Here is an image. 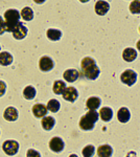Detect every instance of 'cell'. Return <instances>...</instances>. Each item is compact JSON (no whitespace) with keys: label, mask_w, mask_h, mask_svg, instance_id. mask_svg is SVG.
I'll return each instance as SVG.
<instances>
[{"label":"cell","mask_w":140,"mask_h":157,"mask_svg":"<svg viewBox=\"0 0 140 157\" xmlns=\"http://www.w3.org/2000/svg\"><path fill=\"white\" fill-rule=\"evenodd\" d=\"M94 152H95V148L92 145H88L83 149L82 153L84 157H92Z\"/></svg>","instance_id":"4316f807"},{"label":"cell","mask_w":140,"mask_h":157,"mask_svg":"<svg viewBox=\"0 0 140 157\" xmlns=\"http://www.w3.org/2000/svg\"><path fill=\"white\" fill-rule=\"evenodd\" d=\"M26 157H41V154H40L38 151L32 150V149H29V150L27 151Z\"/></svg>","instance_id":"83f0119b"},{"label":"cell","mask_w":140,"mask_h":157,"mask_svg":"<svg viewBox=\"0 0 140 157\" xmlns=\"http://www.w3.org/2000/svg\"><path fill=\"white\" fill-rule=\"evenodd\" d=\"M34 1L36 2V3H38V4H42V3H44L46 0H34Z\"/></svg>","instance_id":"4dcf8cb0"},{"label":"cell","mask_w":140,"mask_h":157,"mask_svg":"<svg viewBox=\"0 0 140 157\" xmlns=\"http://www.w3.org/2000/svg\"><path fill=\"white\" fill-rule=\"evenodd\" d=\"M47 111H48L47 107L43 105V104H36L34 107H32V113L38 118L44 117L47 114Z\"/></svg>","instance_id":"8fae6325"},{"label":"cell","mask_w":140,"mask_h":157,"mask_svg":"<svg viewBox=\"0 0 140 157\" xmlns=\"http://www.w3.org/2000/svg\"><path fill=\"white\" fill-rule=\"evenodd\" d=\"M12 33H13V37H14L16 40H22V39H24V38L26 37L27 29H26V26H25L23 23L19 22L18 25L15 27L14 30H13Z\"/></svg>","instance_id":"8992f818"},{"label":"cell","mask_w":140,"mask_h":157,"mask_svg":"<svg viewBox=\"0 0 140 157\" xmlns=\"http://www.w3.org/2000/svg\"><path fill=\"white\" fill-rule=\"evenodd\" d=\"M94 10H95V13L99 16H104L110 10V4L107 1H104V0H98L97 2L94 6Z\"/></svg>","instance_id":"ba28073f"},{"label":"cell","mask_w":140,"mask_h":157,"mask_svg":"<svg viewBox=\"0 0 140 157\" xmlns=\"http://www.w3.org/2000/svg\"><path fill=\"white\" fill-rule=\"evenodd\" d=\"M2 149L6 155H16L17 152L19 151V144L16 140H6L2 145Z\"/></svg>","instance_id":"5b68a950"},{"label":"cell","mask_w":140,"mask_h":157,"mask_svg":"<svg viewBox=\"0 0 140 157\" xmlns=\"http://www.w3.org/2000/svg\"><path fill=\"white\" fill-rule=\"evenodd\" d=\"M20 13L17 10H7L4 13V22H6V32H13L15 27L17 26L20 20Z\"/></svg>","instance_id":"3957f363"},{"label":"cell","mask_w":140,"mask_h":157,"mask_svg":"<svg viewBox=\"0 0 140 157\" xmlns=\"http://www.w3.org/2000/svg\"><path fill=\"white\" fill-rule=\"evenodd\" d=\"M130 12L134 15L140 14V0H133L130 4Z\"/></svg>","instance_id":"484cf974"},{"label":"cell","mask_w":140,"mask_h":157,"mask_svg":"<svg viewBox=\"0 0 140 157\" xmlns=\"http://www.w3.org/2000/svg\"><path fill=\"white\" fill-rule=\"evenodd\" d=\"M98 115L100 116V118L104 121H110L112 120V116H113V111L109 107H103L99 110Z\"/></svg>","instance_id":"ac0fdd59"},{"label":"cell","mask_w":140,"mask_h":157,"mask_svg":"<svg viewBox=\"0 0 140 157\" xmlns=\"http://www.w3.org/2000/svg\"><path fill=\"white\" fill-rule=\"evenodd\" d=\"M41 124H42V127L44 130L49 131L55 127V118L51 117V116H44V117L42 118Z\"/></svg>","instance_id":"d6986e66"},{"label":"cell","mask_w":140,"mask_h":157,"mask_svg":"<svg viewBox=\"0 0 140 157\" xmlns=\"http://www.w3.org/2000/svg\"><path fill=\"white\" fill-rule=\"evenodd\" d=\"M6 83H4L3 81H0V97H2V95L6 93Z\"/></svg>","instance_id":"f546056e"},{"label":"cell","mask_w":140,"mask_h":157,"mask_svg":"<svg viewBox=\"0 0 140 157\" xmlns=\"http://www.w3.org/2000/svg\"><path fill=\"white\" fill-rule=\"evenodd\" d=\"M62 94H63L64 100L67 101V102H70V103L75 102V100L78 97V92L74 87H67Z\"/></svg>","instance_id":"52a82bcc"},{"label":"cell","mask_w":140,"mask_h":157,"mask_svg":"<svg viewBox=\"0 0 140 157\" xmlns=\"http://www.w3.org/2000/svg\"><path fill=\"white\" fill-rule=\"evenodd\" d=\"M98 113L96 111L89 110L88 113L82 116L80 120V128L84 131H90L94 128V124L98 121Z\"/></svg>","instance_id":"7a4b0ae2"},{"label":"cell","mask_w":140,"mask_h":157,"mask_svg":"<svg viewBox=\"0 0 140 157\" xmlns=\"http://www.w3.org/2000/svg\"><path fill=\"white\" fill-rule=\"evenodd\" d=\"M80 77V73L76 69H67L66 71L63 73V78L66 82H69V83H72V82H75L76 80Z\"/></svg>","instance_id":"7c38bea8"},{"label":"cell","mask_w":140,"mask_h":157,"mask_svg":"<svg viewBox=\"0 0 140 157\" xmlns=\"http://www.w3.org/2000/svg\"><path fill=\"white\" fill-rule=\"evenodd\" d=\"M65 89H66V84L63 81H55V82L53 83L52 90L55 94H62Z\"/></svg>","instance_id":"7402d4cb"},{"label":"cell","mask_w":140,"mask_h":157,"mask_svg":"<svg viewBox=\"0 0 140 157\" xmlns=\"http://www.w3.org/2000/svg\"><path fill=\"white\" fill-rule=\"evenodd\" d=\"M46 107H47V110H49V111H51V112L55 113V112H58V111L60 110L61 105H60V103H59V101L50 100L49 102H48Z\"/></svg>","instance_id":"d4e9b609"},{"label":"cell","mask_w":140,"mask_h":157,"mask_svg":"<svg viewBox=\"0 0 140 157\" xmlns=\"http://www.w3.org/2000/svg\"><path fill=\"white\" fill-rule=\"evenodd\" d=\"M23 95L26 100H32L36 97V89L32 86H27L23 90Z\"/></svg>","instance_id":"cb8c5ba5"},{"label":"cell","mask_w":140,"mask_h":157,"mask_svg":"<svg viewBox=\"0 0 140 157\" xmlns=\"http://www.w3.org/2000/svg\"><path fill=\"white\" fill-rule=\"evenodd\" d=\"M47 38L51 41H58V40L61 39L62 37V32L59 29H49L46 33Z\"/></svg>","instance_id":"44dd1931"},{"label":"cell","mask_w":140,"mask_h":157,"mask_svg":"<svg viewBox=\"0 0 140 157\" xmlns=\"http://www.w3.org/2000/svg\"><path fill=\"white\" fill-rule=\"evenodd\" d=\"M81 67H82V71L84 73V77L88 80H96L99 75V68L96 65L95 61L92 58L86 57L82 60L81 63Z\"/></svg>","instance_id":"6da1fadb"},{"label":"cell","mask_w":140,"mask_h":157,"mask_svg":"<svg viewBox=\"0 0 140 157\" xmlns=\"http://www.w3.org/2000/svg\"><path fill=\"white\" fill-rule=\"evenodd\" d=\"M113 150H112V147L109 145H103L98 147L97 149V155L98 157H111Z\"/></svg>","instance_id":"e0dca14e"},{"label":"cell","mask_w":140,"mask_h":157,"mask_svg":"<svg viewBox=\"0 0 140 157\" xmlns=\"http://www.w3.org/2000/svg\"><path fill=\"white\" fill-rule=\"evenodd\" d=\"M130 117H131V113L127 108H120L117 112V118L120 123H128Z\"/></svg>","instance_id":"9a60e30c"},{"label":"cell","mask_w":140,"mask_h":157,"mask_svg":"<svg viewBox=\"0 0 140 157\" xmlns=\"http://www.w3.org/2000/svg\"><path fill=\"white\" fill-rule=\"evenodd\" d=\"M3 117L4 120H6L7 121H14L18 118V111L16 108L14 107H9L4 110L3 113Z\"/></svg>","instance_id":"4fadbf2b"},{"label":"cell","mask_w":140,"mask_h":157,"mask_svg":"<svg viewBox=\"0 0 140 157\" xmlns=\"http://www.w3.org/2000/svg\"><path fill=\"white\" fill-rule=\"evenodd\" d=\"M100 98H96V97H91L87 100V103H86V107H87L89 110L91 111H96V109L99 108L100 106Z\"/></svg>","instance_id":"5bb4252c"},{"label":"cell","mask_w":140,"mask_h":157,"mask_svg":"<svg viewBox=\"0 0 140 157\" xmlns=\"http://www.w3.org/2000/svg\"><path fill=\"white\" fill-rule=\"evenodd\" d=\"M81 2H83V3H86V2H88L89 0H80Z\"/></svg>","instance_id":"d6a6232c"},{"label":"cell","mask_w":140,"mask_h":157,"mask_svg":"<svg viewBox=\"0 0 140 157\" xmlns=\"http://www.w3.org/2000/svg\"><path fill=\"white\" fill-rule=\"evenodd\" d=\"M69 157H78V155H75V154H71Z\"/></svg>","instance_id":"836d02e7"},{"label":"cell","mask_w":140,"mask_h":157,"mask_svg":"<svg viewBox=\"0 0 140 157\" xmlns=\"http://www.w3.org/2000/svg\"><path fill=\"white\" fill-rule=\"evenodd\" d=\"M20 16L22 17V19L25 21H30V20L34 19V12L30 7H24L23 10L20 13Z\"/></svg>","instance_id":"603a6c76"},{"label":"cell","mask_w":140,"mask_h":157,"mask_svg":"<svg viewBox=\"0 0 140 157\" xmlns=\"http://www.w3.org/2000/svg\"><path fill=\"white\" fill-rule=\"evenodd\" d=\"M6 32V22H4L3 18L0 16V35L4 34Z\"/></svg>","instance_id":"f1b7e54d"},{"label":"cell","mask_w":140,"mask_h":157,"mask_svg":"<svg viewBox=\"0 0 140 157\" xmlns=\"http://www.w3.org/2000/svg\"><path fill=\"white\" fill-rule=\"evenodd\" d=\"M123 58L127 62H133L137 58V52L134 48H126L123 52Z\"/></svg>","instance_id":"2e32d148"},{"label":"cell","mask_w":140,"mask_h":157,"mask_svg":"<svg viewBox=\"0 0 140 157\" xmlns=\"http://www.w3.org/2000/svg\"><path fill=\"white\" fill-rule=\"evenodd\" d=\"M137 49L140 52V40H138V42H137Z\"/></svg>","instance_id":"1f68e13d"},{"label":"cell","mask_w":140,"mask_h":157,"mask_svg":"<svg viewBox=\"0 0 140 157\" xmlns=\"http://www.w3.org/2000/svg\"><path fill=\"white\" fill-rule=\"evenodd\" d=\"M120 80L123 84H126L128 86H132V85H134L137 81V73L132 69H127L121 73Z\"/></svg>","instance_id":"277c9868"},{"label":"cell","mask_w":140,"mask_h":157,"mask_svg":"<svg viewBox=\"0 0 140 157\" xmlns=\"http://www.w3.org/2000/svg\"><path fill=\"white\" fill-rule=\"evenodd\" d=\"M139 32H140V26H139Z\"/></svg>","instance_id":"e575fe53"},{"label":"cell","mask_w":140,"mask_h":157,"mask_svg":"<svg viewBox=\"0 0 140 157\" xmlns=\"http://www.w3.org/2000/svg\"><path fill=\"white\" fill-rule=\"evenodd\" d=\"M13 63V56L7 52H0V65L2 66H9Z\"/></svg>","instance_id":"ffe728a7"},{"label":"cell","mask_w":140,"mask_h":157,"mask_svg":"<svg viewBox=\"0 0 140 157\" xmlns=\"http://www.w3.org/2000/svg\"><path fill=\"white\" fill-rule=\"evenodd\" d=\"M53 66H55V63L49 57H42L39 61V67L42 71H49Z\"/></svg>","instance_id":"30bf717a"},{"label":"cell","mask_w":140,"mask_h":157,"mask_svg":"<svg viewBox=\"0 0 140 157\" xmlns=\"http://www.w3.org/2000/svg\"><path fill=\"white\" fill-rule=\"evenodd\" d=\"M49 148L50 150L55 152V153L62 152L63 149H64V141L60 137H53L49 141Z\"/></svg>","instance_id":"9c48e42d"}]
</instances>
